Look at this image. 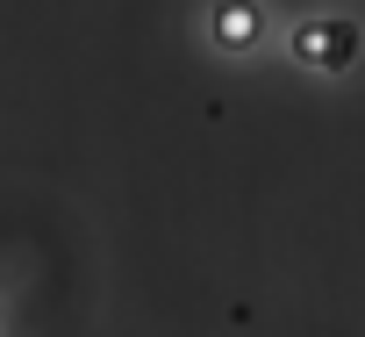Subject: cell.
Masks as SVG:
<instances>
[{
	"instance_id": "cell-2",
	"label": "cell",
	"mask_w": 365,
	"mask_h": 337,
	"mask_svg": "<svg viewBox=\"0 0 365 337\" xmlns=\"http://www.w3.org/2000/svg\"><path fill=\"white\" fill-rule=\"evenodd\" d=\"M215 36H222L230 51H244V44L258 36V8H251V0H222V8H215Z\"/></svg>"
},
{
	"instance_id": "cell-1",
	"label": "cell",
	"mask_w": 365,
	"mask_h": 337,
	"mask_svg": "<svg viewBox=\"0 0 365 337\" xmlns=\"http://www.w3.org/2000/svg\"><path fill=\"white\" fill-rule=\"evenodd\" d=\"M294 58L315 72H344L358 58V29L351 22H308V29H294Z\"/></svg>"
}]
</instances>
